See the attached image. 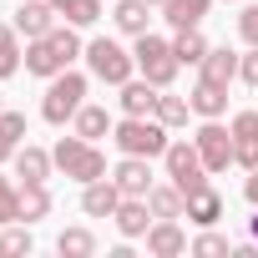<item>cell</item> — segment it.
<instances>
[{"instance_id": "6da1fadb", "label": "cell", "mask_w": 258, "mask_h": 258, "mask_svg": "<svg viewBox=\"0 0 258 258\" xmlns=\"http://www.w3.org/2000/svg\"><path fill=\"white\" fill-rule=\"evenodd\" d=\"M76 56H86V46H81V36L71 31V21L66 26H51L46 36H36V41H26V71L31 76H61Z\"/></svg>"}, {"instance_id": "7a4b0ae2", "label": "cell", "mask_w": 258, "mask_h": 258, "mask_svg": "<svg viewBox=\"0 0 258 258\" xmlns=\"http://www.w3.org/2000/svg\"><path fill=\"white\" fill-rule=\"evenodd\" d=\"M51 162L71 177V182H96V177H106V152L96 147V142H86V137H61L56 147H51Z\"/></svg>"}, {"instance_id": "3957f363", "label": "cell", "mask_w": 258, "mask_h": 258, "mask_svg": "<svg viewBox=\"0 0 258 258\" xmlns=\"http://www.w3.org/2000/svg\"><path fill=\"white\" fill-rule=\"evenodd\" d=\"M111 142L126 152V157H162L167 152V126L157 116H121L111 126Z\"/></svg>"}, {"instance_id": "277c9868", "label": "cell", "mask_w": 258, "mask_h": 258, "mask_svg": "<svg viewBox=\"0 0 258 258\" xmlns=\"http://www.w3.org/2000/svg\"><path fill=\"white\" fill-rule=\"evenodd\" d=\"M86 106V76L81 71H61V76H51V86H46V101H41V116L51 121V126H66L76 111Z\"/></svg>"}, {"instance_id": "5b68a950", "label": "cell", "mask_w": 258, "mask_h": 258, "mask_svg": "<svg viewBox=\"0 0 258 258\" xmlns=\"http://www.w3.org/2000/svg\"><path fill=\"white\" fill-rule=\"evenodd\" d=\"M86 66H91V76H96V81H106V86H121V81H132V71H137V56L126 51L121 41H106V36H96V41L86 46Z\"/></svg>"}, {"instance_id": "8992f818", "label": "cell", "mask_w": 258, "mask_h": 258, "mask_svg": "<svg viewBox=\"0 0 258 258\" xmlns=\"http://www.w3.org/2000/svg\"><path fill=\"white\" fill-rule=\"evenodd\" d=\"M132 56H137V71H142L152 86H172V76L182 71V61L172 56V41H162V36H152V31L137 36Z\"/></svg>"}, {"instance_id": "52a82bcc", "label": "cell", "mask_w": 258, "mask_h": 258, "mask_svg": "<svg viewBox=\"0 0 258 258\" xmlns=\"http://www.w3.org/2000/svg\"><path fill=\"white\" fill-rule=\"evenodd\" d=\"M162 162H167V182H177V192H182V198H187V192H198V187H208V167H203L198 142H167Z\"/></svg>"}, {"instance_id": "ba28073f", "label": "cell", "mask_w": 258, "mask_h": 258, "mask_svg": "<svg viewBox=\"0 0 258 258\" xmlns=\"http://www.w3.org/2000/svg\"><path fill=\"white\" fill-rule=\"evenodd\" d=\"M192 142H198L208 172H228V162H233V126H218V116H208Z\"/></svg>"}, {"instance_id": "9c48e42d", "label": "cell", "mask_w": 258, "mask_h": 258, "mask_svg": "<svg viewBox=\"0 0 258 258\" xmlns=\"http://www.w3.org/2000/svg\"><path fill=\"white\" fill-rule=\"evenodd\" d=\"M111 182L121 187V198H147V192H152V157H126V152H121Z\"/></svg>"}, {"instance_id": "30bf717a", "label": "cell", "mask_w": 258, "mask_h": 258, "mask_svg": "<svg viewBox=\"0 0 258 258\" xmlns=\"http://www.w3.org/2000/svg\"><path fill=\"white\" fill-rule=\"evenodd\" d=\"M228 126H233V162L253 172L258 167V111H238Z\"/></svg>"}, {"instance_id": "8fae6325", "label": "cell", "mask_w": 258, "mask_h": 258, "mask_svg": "<svg viewBox=\"0 0 258 258\" xmlns=\"http://www.w3.org/2000/svg\"><path fill=\"white\" fill-rule=\"evenodd\" d=\"M192 243H187V233L177 228V218H157L152 228H147V253L152 258H177V253H187Z\"/></svg>"}, {"instance_id": "7c38bea8", "label": "cell", "mask_w": 258, "mask_h": 258, "mask_svg": "<svg viewBox=\"0 0 258 258\" xmlns=\"http://www.w3.org/2000/svg\"><path fill=\"white\" fill-rule=\"evenodd\" d=\"M111 223H116L121 238H147V228H152V203H147V198H121V208L111 213Z\"/></svg>"}, {"instance_id": "4fadbf2b", "label": "cell", "mask_w": 258, "mask_h": 258, "mask_svg": "<svg viewBox=\"0 0 258 258\" xmlns=\"http://www.w3.org/2000/svg\"><path fill=\"white\" fill-rule=\"evenodd\" d=\"M157 96H162V86H152L147 76L142 81H121V116H157Z\"/></svg>"}, {"instance_id": "5bb4252c", "label": "cell", "mask_w": 258, "mask_h": 258, "mask_svg": "<svg viewBox=\"0 0 258 258\" xmlns=\"http://www.w3.org/2000/svg\"><path fill=\"white\" fill-rule=\"evenodd\" d=\"M116 208H121V187H116L111 177L86 182V192H81V213H86V218H111Z\"/></svg>"}, {"instance_id": "9a60e30c", "label": "cell", "mask_w": 258, "mask_h": 258, "mask_svg": "<svg viewBox=\"0 0 258 258\" xmlns=\"http://www.w3.org/2000/svg\"><path fill=\"white\" fill-rule=\"evenodd\" d=\"M51 26H56V6H51V0H21V11H16V31H21L26 41L46 36Z\"/></svg>"}, {"instance_id": "2e32d148", "label": "cell", "mask_w": 258, "mask_h": 258, "mask_svg": "<svg viewBox=\"0 0 258 258\" xmlns=\"http://www.w3.org/2000/svg\"><path fill=\"white\" fill-rule=\"evenodd\" d=\"M238 51H228V46H213L208 56H203V66H198V76L203 81H218V86H233L238 81Z\"/></svg>"}, {"instance_id": "e0dca14e", "label": "cell", "mask_w": 258, "mask_h": 258, "mask_svg": "<svg viewBox=\"0 0 258 258\" xmlns=\"http://www.w3.org/2000/svg\"><path fill=\"white\" fill-rule=\"evenodd\" d=\"M187 223H198V228H213L218 218H223V198H218V187L208 182V187H198V192H187V213H182Z\"/></svg>"}, {"instance_id": "ac0fdd59", "label": "cell", "mask_w": 258, "mask_h": 258, "mask_svg": "<svg viewBox=\"0 0 258 258\" xmlns=\"http://www.w3.org/2000/svg\"><path fill=\"white\" fill-rule=\"evenodd\" d=\"M187 101H192V111H198L203 121H208V116H223V111H228V86H218V81H203V76H198V86H192V96H187Z\"/></svg>"}, {"instance_id": "d6986e66", "label": "cell", "mask_w": 258, "mask_h": 258, "mask_svg": "<svg viewBox=\"0 0 258 258\" xmlns=\"http://www.w3.org/2000/svg\"><path fill=\"white\" fill-rule=\"evenodd\" d=\"M51 167H56V162H51V152H41V147H31V142H26V147H16V177H21V182H46V177H51Z\"/></svg>"}, {"instance_id": "ffe728a7", "label": "cell", "mask_w": 258, "mask_h": 258, "mask_svg": "<svg viewBox=\"0 0 258 258\" xmlns=\"http://www.w3.org/2000/svg\"><path fill=\"white\" fill-rule=\"evenodd\" d=\"M213 11V0H167L162 6V21L172 31H187V26H203V16Z\"/></svg>"}, {"instance_id": "44dd1931", "label": "cell", "mask_w": 258, "mask_h": 258, "mask_svg": "<svg viewBox=\"0 0 258 258\" xmlns=\"http://www.w3.org/2000/svg\"><path fill=\"white\" fill-rule=\"evenodd\" d=\"M71 126H76V137L96 142V137H111V126H116V121H111V111H106V106H91V101H86V106L71 116Z\"/></svg>"}, {"instance_id": "7402d4cb", "label": "cell", "mask_w": 258, "mask_h": 258, "mask_svg": "<svg viewBox=\"0 0 258 258\" xmlns=\"http://www.w3.org/2000/svg\"><path fill=\"white\" fill-rule=\"evenodd\" d=\"M147 11H152L147 0H116V11H111V21H116V31H121V36H132V41H137V36L147 31V21H152Z\"/></svg>"}, {"instance_id": "603a6c76", "label": "cell", "mask_w": 258, "mask_h": 258, "mask_svg": "<svg viewBox=\"0 0 258 258\" xmlns=\"http://www.w3.org/2000/svg\"><path fill=\"white\" fill-rule=\"evenodd\" d=\"M213 46H208V36L198 31V26H187V31H177L172 36V56L182 61V66H203V56H208Z\"/></svg>"}, {"instance_id": "cb8c5ba5", "label": "cell", "mask_w": 258, "mask_h": 258, "mask_svg": "<svg viewBox=\"0 0 258 258\" xmlns=\"http://www.w3.org/2000/svg\"><path fill=\"white\" fill-rule=\"evenodd\" d=\"M147 203H152V218H182L187 213V198L177 192V182H152Z\"/></svg>"}, {"instance_id": "d4e9b609", "label": "cell", "mask_w": 258, "mask_h": 258, "mask_svg": "<svg viewBox=\"0 0 258 258\" xmlns=\"http://www.w3.org/2000/svg\"><path fill=\"white\" fill-rule=\"evenodd\" d=\"M26 66V51H21V31L16 26H0V81L16 76Z\"/></svg>"}, {"instance_id": "484cf974", "label": "cell", "mask_w": 258, "mask_h": 258, "mask_svg": "<svg viewBox=\"0 0 258 258\" xmlns=\"http://www.w3.org/2000/svg\"><path fill=\"white\" fill-rule=\"evenodd\" d=\"M46 213H51L46 182H21V223H41Z\"/></svg>"}, {"instance_id": "4316f807", "label": "cell", "mask_w": 258, "mask_h": 258, "mask_svg": "<svg viewBox=\"0 0 258 258\" xmlns=\"http://www.w3.org/2000/svg\"><path fill=\"white\" fill-rule=\"evenodd\" d=\"M187 111H192V101H187V96H172V91L162 86V96H157V121L167 126V132H172V126H187Z\"/></svg>"}, {"instance_id": "83f0119b", "label": "cell", "mask_w": 258, "mask_h": 258, "mask_svg": "<svg viewBox=\"0 0 258 258\" xmlns=\"http://www.w3.org/2000/svg\"><path fill=\"white\" fill-rule=\"evenodd\" d=\"M56 253H61V258H91V253H96L91 228H66V233L56 238Z\"/></svg>"}, {"instance_id": "f1b7e54d", "label": "cell", "mask_w": 258, "mask_h": 258, "mask_svg": "<svg viewBox=\"0 0 258 258\" xmlns=\"http://www.w3.org/2000/svg\"><path fill=\"white\" fill-rule=\"evenodd\" d=\"M56 16H66L71 26H96L101 21V0H51Z\"/></svg>"}, {"instance_id": "f546056e", "label": "cell", "mask_w": 258, "mask_h": 258, "mask_svg": "<svg viewBox=\"0 0 258 258\" xmlns=\"http://www.w3.org/2000/svg\"><path fill=\"white\" fill-rule=\"evenodd\" d=\"M31 248H36L31 228H21V223H6V233H0V253H6V258H21V253H31Z\"/></svg>"}, {"instance_id": "4dcf8cb0", "label": "cell", "mask_w": 258, "mask_h": 258, "mask_svg": "<svg viewBox=\"0 0 258 258\" xmlns=\"http://www.w3.org/2000/svg\"><path fill=\"white\" fill-rule=\"evenodd\" d=\"M6 223H21V187L11 177H0V228Z\"/></svg>"}, {"instance_id": "1f68e13d", "label": "cell", "mask_w": 258, "mask_h": 258, "mask_svg": "<svg viewBox=\"0 0 258 258\" xmlns=\"http://www.w3.org/2000/svg\"><path fill=\"white\" fill-rule=\"evenodd\" d=\"M192 253H203V258H218V253H233V248H228V238H223V233L203 228V233L192 238Z\"/></svg>"}, {"instance_id": "d6a6232c", "label": "cell", "mask_w": 258, "mask_h": 258, "mask_svg": "<svg viewBox=\"0 0 258 258\" xmlns=\"http://www.w3.org/2000/svg\"><path fill=\"white\" fill-rule=\"evenodd\" d=\"M238 76H243V86H253V91H258V46H248V51H243Z\"/></svg>"}, {"instance_id": "836d02e7", "label": "cell", "mask_w": 258, "mask_h": 258, "mask_svg": "<svg viewBox=\"0 0 258 258\" xmlns=\"http://www.w3.org/2000/svg\"><path fill=\"white\" fill-rule=\"evenodd\" d=\"M238 36H243L248 46H258V6H243V16H238Z\"/></svg>"}, {"instance_id": "e575fe53", "label": "cell", "mask_w": 258, "mask_h": 258, "mask_svg": "<svg viewBox=\"0 0 258 258\" xmlns=\"http://www.w3.org/2000/svg\"><path fill=\"white\" fill-rule=\"evenodd\" d=\"M16 147H21V137L11 132L6 121H0V162H11V157H16Z\"/></svg>"}, {"instance_id": "d590c367", "label": "cell", "mask_w": 258, "mask_h": 258, "mask_svg": "<svg viewBox=\"0 0 258 258\" xmlns=\"http://www.w3.org/2000/svg\"><path fill=\"white\" fill-rule=\"evenodd\" d=\"M243 198H248V203H253V208H258V167H253V172H248V182H243Z\"/></svg>"}, {"instance_id": "8d00e7d4", "label": "cell", "mask_w": 258, "mask_h": 258, "mask_svg": "<svg viewBox=\"0 0 258 258\" xmlns=\"http://www.w3.org/2000/svg\"><path fill=\"white\" fill-rule=\"evenodd\" d=\"M248 233H253V243H258V218H253V223H248Z\"/></svg>"}, {"instance_id": "74e56055", "label": "cell", "mask_w": 258, "mask_h": 258, "mask_svg": "<svg viewBox=\"0 0 258 258\" xmlns=\"http://www.w3.org/2000/svg\"><path fill=\"white\" fill-rule=\"evenodd\" d=\"M147 6H157V11H162V6H167V0H147Z\"/></svg>"}, {"instance_id": "f35d334b", "label": "cell", "mask_w": 258, "mask_h": 258, "mask_svg": "<svg viewBox=\"0 0 258 258\" xmlns=\"http://www.w3.org/2000/svg\"><path fill=\"white\" fill-rule=\"evenodd\" d=\"M0 111H6V96H0Z\"/></svg>"}]
</instances>
